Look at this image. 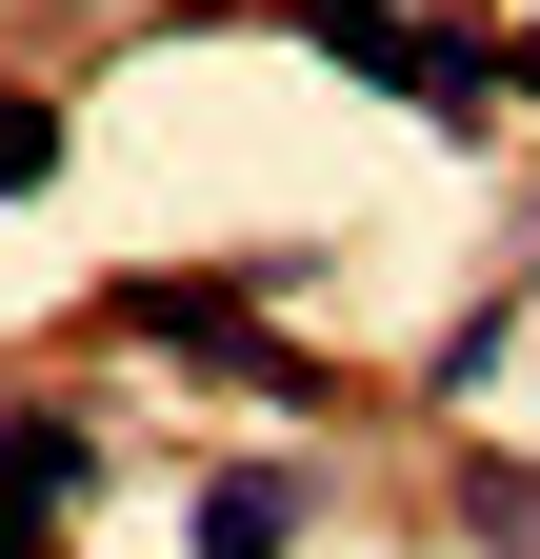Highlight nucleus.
Returning <instances> with one entry per match:
<instances>
[{
    "label": "nucleus",
    "mask_w": 540,
    "mask_h": 559,
    "mask_svg": "<svg viewBox=\"0 0 540 559\" xmlns=\"http://www.w3.org/2000/svg\"><path fill=\"white\" fill-rule=\"evenodd\" d=\"M120 340H161V360L180 380H221V400H260V419H301L320 400V360H281V340H260V300H240V280H120Z\"/></svg>",
    "instance_id": "1"
},
{
    "label": "nucleus",
    "mask_w": 540,
    "mask_h": 559,
    "mask_svg": "<svg viewBox=\"0 0 540 559\" xmlns=\"http://www.w3.org/2000/svg\"><path fill=\"white\" fill-rule=\"evenodd\" d=\"M320 60H341V81H380L400 120H441V140H481V120L520 100V81H501L460 21H380V0H320Z\"/></svg>",
    "instance_id": "2"
},
{
    "label": "nucleus",
    "mask_w": 540,
    "mask_h": 559,
    "mask_svg": "<svg viewBox=\"0 0 540 559\" xmlns=\"http://www.w3.org/2000/svg\"><path fill=\"white\" fill-rule=\"evenodd\" d=\"M301 539V460H240V479H200V559H281Z\"/></svg>",
    "instance_id": "3"
},
{
    "label": "nucleus",
    "mask_w": 540,
    "mask_h": 559,
    "mask_svg": "<svg viewBox=\"0 0 540 559\" xmlns=\"http://www.w3.org/2000/svg\"><path fill=\"white\" fill-rule=\"evenodd\" d=\"M81 479H101V440H81V419H60V400H21V419H0V500H81Z\"/></svg>",
    "instance_id": "4"
},
{
    "label": "nucleus",
    "mask_w": 540,
    "mask_h": 559,
    "mask_svg": "<svg viewBox=\"0 0 540 559\" xmlns=\"http://www.w3.org/2000/svg\"><path fill=\"white\" fill-rule=\"evenodd\" d=\"M460 539H501V559H540V479H520V460H481V479H460Z\"/></svg>",
    "instance_id": "5"
},
{
    "label": "nucleus",
    "mask_w": 540,
    "mask_h": 559,
    "mask_svg": "<svg viewBox=\"0 0 540 559\" xmlns=\"http://www.w3.org/2000/svg\"><path fill=\"white\" fill-rule=\"evenodd\" d=\"M60 180V100H21V81H0V200H40Z\"/></svg>",
    "instance_id": "6"
},
{
    "label": "nucleus",
    "mask_w": 540,
    "mask_h": 559,
    "mask_svg": "<svg viewBox=\"0 0 540 559\" xmlns=\"http://www.w3.org/2000/svg\"><path fill=\"white\" fill-rule=\"evenodd\" d=\"M0 559H60V520H40V500H0Z\"/></svg>",
    "instance_id": "7"
},
{
    "label": "nucleus",
    "mask_w": 540,
    "mask_h": 559,
    "mask_svg": "<svg viewBox=\"0 0 540 559\" xmlns=\"http://www.w3.org/2000/svg\"><path fill=\"white\" fill-rule=\"evenodd\" d=\"M501 81H520V100H540V40H501Z\"/></svg>",
    "instance_id": "8"
},
{
    "label": "nucleus",
    "mask_w": 540,
    "mask_h": 559,
    "mask_svg": "<svg viewBox=\"0 0 540 559\" xmlns=\"http://www.w3.org/2000/svg\"><path fill=\"white\" fill-rule=\"evenodd\" d=\"M380 21H400V0H380Z\"/></svg>",
    "instance_id": "9"
}]
</instances>
